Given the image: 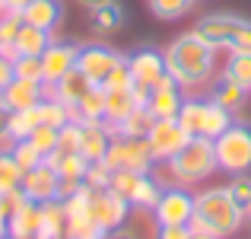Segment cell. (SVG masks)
<instances>
[{
  "label": "cell",
  "instance_id": "obj_1",
  "mask_svg": "<svg viewBox=\"0 0 251 239\" xmlns=\"http://www.w3.org/2000/svg\"><path fill=\"white\" fill-rule=\"evenodd\" d=\"M216 61H220V51H216L213 45H207L203 38H197L194 32H184V35L172 38L169 48H166L169 77L175 80L184 92L207 90L216 77Z\"/></svg>",
  "mask_w": 251,
  "mask_h": 239
},
{
  "label": "cell",
  "instance_id": "obj_2",
  "mask_svg": "<svg viewBox=\"0 0 251 239\" xmlns=\"http://www.w3.org/2000/svg\"><path fill=\"white\" fill-rule=\"evenodd\" d=\"M245 223H248V214L235 204V198L229 195L226 185H213V188H203L194 195V217H191L194 230H210V233L229 239Z\"/></svg>",
  "mask_w": 251,
  "mask_h": 239
},
{
  "label": "cell",
  "instance_id": "obj_3",
  "mask_svg": "<svg viewBox=\"0 0 251 239\" xmlns=\"http://www.w3.org/2000/svg\"><path fill=\"white\" fill-rule=\"evenodd\" d=\"M191 32L226 55L229 51H251V19L239 16V13H207L197 19Z\"/></svg>",
  "mask_w": 251,
  "mask_h": 239
},
{
  "label": "cell",
  "instance_id": "obj_4",
  "mask_svg": "<svg viewBox=\"0 0 251 239\" xmlns=\"http://www.w3.org/2000/svg\"><path fill=\"white\" fill-rule=\"evenodd\" d=\"M172 182L178 185H197L203 179H210L213 172H220V163H216V147L210 137H191L181 150L166 163Z\"/></svg>",
  "mask_w": 251,
  "mask_h": 239
},
{
  "label": "cell",
  "instance_id": "obj_5",
  "mask_svg": "<svg viewBox=\"0 0 251 239\" xmlns=\"http://www.w3.org/2000/svg\"><path fill=\"white\" fill-rule=\"evenodd\" d=\"M178 121H181V128L191 137H210V141H216L235 121V115L226 112L220 102H213L210 96H184Z\"/></svg>",
  "mask_w": 251,
  "mask_h": 239
},
{
  "label": "cell",
  "instance_id": "obj_6",
  "mask_svg": "<svg viewBox=\"0 0 251 239\" xmlns=\"http://www.w3.org/2000/svg\"><path fill=\"white\" fill-rule=\"evenodd\" d=\"M213 147H216L220 172H229V176L251 172V121H239L235 118L213 141Z\"/></svg>",
  "mask_w": 251,
  "mask_h": 239
},
{
  "label": "cell",
  "instance_id": "obj_7",
  "mask_svg": "<svg viewBox=\"0 0 251 239\" xmlns=\"http://www.w3.org/2000/svg\"><path fill=\"white\" fill-rule=\"evenodd\" d=\"M191 217H194V195L188 191V185L169 182L153 208L156 227H184L191 223Z\"/></svg>",
  "mask_w": 251,
  "mask_h": 239
},
{
  "label": "cell",
  "instance_id": "obj_8",
  "mask_svg": "<svg viewBox=\"0 0 251 239\" xmlns=\"http://www.w3.org/2000/svg\"><path fill=\"white\" fill-rule=\"evenodd\" d=\"M105 163L108 169H130V172H153L156 169V159L150 153V144L147 137H118L111 141L108 153H105Z\"/></svg>",
  "mask_w": 251,
  "mask_h": 239
},
{
  "label": "cell",
  "instance_id": "obj_9",
  "mask_svg": "<svg viewBox=\"0 0 251 239\" xmlns=\"http://www.w3.org/2000/svg\"><path fill=\"white\" fill-rule=\"evenodd\" d=\"M124 61H127V55H121V51L111 48V45H105V42H86V45H80L76 67H80L96 86H102Z\"/></svg>",
  "mask_w": 251,
  "mask_h": 239
},
{
  "label": "cell",
  "instance_id": "obj_10",
  "mask_svg": "<svg viewBox=\"0 0 251 239\" xmlns=\"http://www.w3.org/2000/svg\"><path fill=\"white\" fill-rule=\"evenodd\" d=\"M188 141H191V134L181 128L178 118H156L153 128L147 131V144H150V153H153L156 166H159V163L166 166Z\"/></svg>",
  "mask_w": 251,
  "mask_h": 239
},
{
  "label": "cell",
  "instance_id": "obj_11",
  "mask_svg": "<svg viewBox=\"0 0 251 239\" xmlns=\"http://www.w3.org/2000/svg\"><path fill=\"white\" fill-rule=\"evenodd\" d=\"M127 70L134 77V86L137 90H153L159 80L169 77V67H166V51L153 48V45H143V48L130 51L127 55Z\"/></svg>",
  "mask_w": 251,
  "mask_h": 239
},
{
  "label": "cell",
  "instance_id": "obj_12",
  "mask_svg": "<svg viewBox=\"0 0 251 239\" xmlns=\"http://www.w3.org/2000/svg\"><path fill=\"white\" fill-rule=\"evenodd\" d=\"M89 210H92V220H96L105 233L124 227V223L130 220V214H134V208H130L121 195H115L111 188H92L89 191Z\"/></svg>",
  "mask_w": 251,
  "mask_h": 239
},
{
  "label": "cell",
  "instance_id": "obj_13",
  "mask_svg": "<svg viewBox=\"0 0 251 239\" xmlns=\"http://www.w3.org/2000/svg\"><path fill=\"white\" fill-rule=\"evenodd\" d=\"M23 195L35 204H48V201H61V176L54 172V166L38 163L35 169L23 172Z\"/></svg>",
  "mask_w": 251,
  "mask_h": 239
},
{
  "label": "cell",
  "instance_id": "obj_14",
  "mask_svg": "<svg viewBox=\"0 0 251 239\" xmlns=\"http://www.w3.org/2000/svg\"><path fill=\"white\" fill-rule=\"evenodd\" d=\"M76 58H80V45L76 42H54L48 45V51L42 55V74H45V86H54L61 77H67L70 70H76Z\"/></svg>",
  "mask_w": 251,
  "mask_h": 239
},
{
  "label": "cell",
  "instance_id": "obj_15",
  "mask_svg": "<svg viewBox=\"0 0 251 239\" xmlns=\"http://www.w3.org/2000/svg\"><path fill=\"white\" fill-rule=\"evenodd\" d=\"M184 96H188V92H184L172 77H166V80H159V83L150 90V96H147L143 105H147V112L153 118H178Z\"/></svg>",
  "mask_w": 251,
  "mask_h": 239
},
{
  "label": "cell",
  "instance_id": "obj_16",
  "mask_svg": "<svg viewBox=\"0 0 251 239\" xmlns=\"http://www.w3.org/2000/svg\"><path fill=\"white\" fill-rule=\"evenodd\" d=\"M111 141H115V131H111L108 121H80V153L89 163L105 159Z\"/></svg>",
  "mask_w": 251,
  "mask_h": 239
},
{
  "label": "cell",
  "instance_id": "obj_17",
  "mask_svg": "<svg viewBox=\"0 0 251 239\" xmlns=\"http://www.w3.org/2000/svg\"><path fill=\"white\" fill-rule=\"evenodd\" d=\"M45 96H48V86L38 83V80H23V77H13L10 83L0 90V99L10 105V112L32 109V105H38Z\"/></svg>",
  "mask_w": 251,
  "mask_h": 239
},
{
  "label": "cell",
  "instance_id": "obj_18",
  "mask_svg": "<svg viewBox=\"0 0 251 239\" xmlns=\"http://www.w3.org/2000/svg\"><path fill=\"white\" fill-rule=\"evenodd\" d=\"M38 223H42V204L29 198L16 201L10 210V239H38Z\"/></svg>",
  "mask_w": 251,
  "mask_h": 239
},
{
  "label": "cell",
  "instance_id": "obj_19",
  "mask_svg": "<svg viewBox=\"0 0 251 239\" xmlns=\"http://www.w3.org/2000/svg\"><path fill=\"white\" fill-rule=\"evenodd\" d=\"M207 96L213 99V102H220L226 112L239 115V112L245 109V102H248V96H251V92H248L242 83H235L232 77H226V74H216V77H213V83L207 86Z\"/></svg>",
  "mask_w": 251,
  "mask_h": 239
},
{
  "label": "cell",
  "instance_id": "obj_20",
  "mask_svg": "<svg viewBox=\"0 0 251 239\" xmlns=\"http://www.w3.org/2000/svg\"><path fill=\"white\" fill-rule=\"evenodd\" d=\"M92 86H96V83H92V80L86 77L80 67H76V70H70L67 77H61V80H57L54 86H48V92H51L54 99H61L64 105H70V109H76V105L83 102V96H86V92L92 90Z\"/></svg>",
  "mask_w": 251,
  "mask_h": 239
},
{
  "label": "cell",
  "instance_id": "obj_21",
  "mask_svg": "<svg viewBox=\"0 0 251 239\" xmlns=\"http://www.w3.org/2000/svg\"><path fill=\"white\" fill-rule=\"evenodd\" d=\"M23 23L54 32L57 26L64 23V3L61 0H32V3L25 6V13H23Z\"/></svg>",
  "mask_w": 251,
  "mask_h": 239
},
{
  "label": "cell",
  "instance_id": "obj_22",
  "mask_svg": "<svg viewBox=\"0 0 251 239\" xmlns=\"http://www.w3.org/2000/svg\"><path fill=\"white\" fill-rule=\"evenodd\" d=\"M54 42V32L48 29H38V26H29L23 23V29H19L16 42H13V51L16 55H32V58H42L45 51H48V45Z\"/></svg>",
  "mask_w": 251,
  "mask_h": 239
},
{
  "label": "cell",
  "instance_id": "obj_23",
  "mask_svg": "<svg viewBox=\"0 0 251 239\" xmlns=\"http://www.w3.org/2000/svg\"><path fill=\"white\" fill-rule=\"evenodd\" d=\"M137 105H140V99H137L134 90H105V121L111 124V131H115V124L124 121Z\"/></svg>",
  "mask_w": 251,
  "mask_h": 239
},
{
  "label": "cell",
  "instance_id": "obj_24",
  "mask_svg": "<svg viewBox=\"0 0 251 239\" xmlns=\"http://www.w3.org/2000/svg\"><path fill=\"white\" fill-rule=\"evenodd\" d=\"M124 19H127V13H124V6L118 3V0L89 10V26H92L96 35H111V32H118L124 26Z\"/></svg>",
  "mask_w": 251,
  "mask_h": 239
},
{
  "label": "cell",
  "instance_id": "obj_25",
  "mask_svg": "<svg viewBox=\"0 0 251 239\" xmlns=\"http://www.w3.org/2000/svg\"><path fill=\"white\" fill-rule=\"evenodd\" d=\"M67 236V210L64 201L42 204V223H38V239H64Z\"/></svg>",
  "mask_w": 251,
  "mask_h": 239
},
{
  "label": "cell",
  "instance_id": "obj_26",
  "mask_svg": "<svg viewBox=\"0 0 251 239\" xmlns=\"http://www.w3.org/2000/svg\"><path fill=\"white\" fill-rule=\"evenodd\" d=\"M38 115H42V124H48V128H64V124L76 121L74 118V109L70 105H64L61 99H54L48 92V96L38 102Z\"/></svg>",
  "mask_w": 251,
  "mask_h": 239
},
{
  "label": "cell",
  "instance_id": "obj_27",
  "mask_svg": "<svg viewBox=\"0 0 251 239\" xmlns=\"http://www.w3.org/2000/svg\"><path fill=\"white\" fill-rule=\"evenodd\" d=\"M153 121H156V118L147 112V105H137L124 121L115 124V134L118 137H147V131L153 128Z\"/></svg>",
  "mask_w": 251,
  "mask_h": 239
},
{
  "label": "cell",
  "instance_id": "obj_28",
  "mask_svg": "<svg viewBox=\"0 0 251 239\" xmlns=\"http://www.w3.org/2000/svg\"><path fill=\"white\" fill-rule=\"evenodd\" d=\"M147 6L162 23H178V19H184L197 6V0H147Z\"/></svg>",
  "mask_w": 251,
  "mask_h": 239
},
{
  "label": "cell",
  "instance_id": "obj_29",
  "mask_svg": "<svg viewBox=\"0 0 251 239\" xmlns=\"http://www.w3.org/2000/svg\"><path fill=\"white\" fill-rule=\"evenodd\" d=\"M76 121H105V90L102 86H92L83 96V102L74 109Z\"/></svg>",
  "mask_w": 251,
  "mask_h": 239
},
{
  "label": "cell",
  "instance_id": "obj_30",
  "mask_svg": "<svg viewBox=\"0 0 251 239\" xmlns=\"http://www.w3.org/2000/svg\"><path fill=\"white\" fill-rule=\"evenodd\" d=\"M223 74L232 77L235 83H242L251 92V51H229L226 64H223Z\"/></svg>",
  "mask_w": 251,
  "mask_h": 239
},
{
  "label": "cell",
  "instance_id": "obj_31",
  "mask_svg": "<svg viewBox=\"0 0 251 239\" xmlns=\"http://www.w3.org/2000/svg\"><path fill=\"white\" fill-rule=\"evenodd\" d=\"M42 124V115H38V105L32 109H19L10 115V141H25L32 131Z\"/></svg>",
  "mask_w": 251,
  "mask_h": 239
},
{
  "label": "cell",
  "instance_id": "obj_32",
  "mask_svg": "<svg viewBox=\"0 0 251 239\" xmlns=\"http://www.w3.org/2000/svg\"><path fill=\"white\" fill-rule=\"evenodd\" d=\"M23 185V169L13 159L10 147H0V195H10Z\"/></svg>",
  "mask_w": 251,
  "mask_h": 239
},
{
  "label": "cell",
  "instance_id": "obj_33",
  "mask_svg": "<svg viewBox=\"0 0 251 239\" xmlns=\"http://www.w3.org/2000/svg\"><path fill=\"white\" fill-rule=\"evenodd\" d=\"M19 29H23V16H16V13H0V55L16 58L13 42H16Z\"/></svg>",
  "mask_w": 251,
  "mask_h": 239
},
{
  "label": "cell",
  "instance_id": "obj_34",
  "mask_svg": "<svg viewBox=\"0 0 251 239\" xmlns=\"http://www.w3.org/2000/svg\"><path fill=\"white\" fill-rule=\"evenodd\" d=\"M10 153H13V159L19 163V169H23V172H29V169H35L38 163H45V156L32 147L29 137H25V141H13L10 144Z\"/></svg>",
  "mask_w": 251,
  "mask_h": 239
},
{
  "label": "cell",
  "instance_id": "obj_35",
  "mask_svg": "<svg viewBox=\"0 0 251 239\" xmlns=\"http://www.w3.org/2000/svg\"><path fill=\"white\" fill-rule=\"evenodd\" d=\"M57 137H61V128L38 124V128L29 134V141H32V147H35L42 156H48V153H54V150H57Z\"/></svg>",
  "mask_w": 251,
  "mask_h": 239
},
{
  "label": "cell",
  "instance_id": "obj_36",
  "mask_svg": "<svg viewBox=\"0 0 251 239\" xmlns=\"http://www.w3.org/2000/svg\"><path fill=\"white\" fill-rule=\"evenodd\" d=\"M13 77H23V80H38V83H45V74H42V58H32V55H16V58H13Z\"/></svg>",
  "mask_w": 251,
  "mask_h": 239
},
{
  "label": "cell",
  "instance_id": "obj_37",
  "mask_svg": "<svg viewBox=\"0 0 251 239\" xmlns=\"http://www.w3.org/2000/svg\"><path fill=\"white\" fill-rule=\"evenodd\" d=\"M226 188H229V195L235 198V204H239V208L248 214V208H251V176H248V172L232 176V182H229Z\"/></svg>",
  "mask_w": 251,
  "mask_h": 239
},
{
  "label": "cell",
  "instance_id": "obj_38",
  "mask_svg": "<svg viewBox=\"0 0 251 239\" xmlns=\"http://www.w3.org/2000/svg\"><path fill=\"white\" fill-rule=\"evenodd\" d=\"M111 182V169L105 159H99V163H89V169H86V185L89 188H108Z\"/></svg>",
  "mask_w": 251,
  "mask_h": 239
},
{
  "label": "cell",
  "instance_id": "obj_39",
  "mask_svg": "<svg viewBox=\"0 0 251 239\" xmlns=\"http://www.w3.org/2000/svg\"><path fill=\"white\" fill-rule=\"evenodd\" d=\"M102 86H105V90H134V77H130V70H127V61H124L115 74L105 80Z\"/></svg>",
  "mask_w": 251,
  "mask_h": 239
},
{
  "label": "cell",
  "instance_id": "obj_40",
  "mask_svg": "<svg viewBox=\"0 0 251 239\" xmlns=\"http://www.w3.org/2000/svg\"><path fill=\"white\" fill-rule=\"evenodd\" d=\"M10 115H13L10 105L0 99V147H10V144H13L10 141Z\"/></svg>",
  "mask_w": 251,
  "mask_h": 239
},
{
  "label": "cell",
  "instance_id": "obj_41",
  "mask_svg": "<svg viewBox=\"0 0 251 239\" xmlns=\"http://www.w3.org/2000/svg\"><path fill=\"white\" fill-rule=\"evenodd\" d=\"M156 239H191V223H184V227H156Z\"/></svg>",
  "mask_w": 251,
  "mask_h": 239
},
{
  "label": "cell",
  "instance_id": "obj_42",
  "mask_svg": "<svg viewBox=\"0 0 251 239\" xmlns=\"http://www.w3.org/2000/svg\"><path fill=\"white\" fill-rule=\"evenodd\" d=\"M10 80H13V58L0 55V90H3Z\"/></svg>",
  "mask_w": 251,
  "mask_h": 239
},
{
  "label": "cell",
  "instance_id": "obj_43",
  "mask_svg": "<svg viewBox=\"0 0 251 239\" xmlns=\"http://www.w3.org/2000/svg\"><path fill=\"white\" fill-rule=\"evenodd\" d=\"M29 3H32V0H3V13H16V16H23Z\"/></svg>",
  "mask_w": 251,
  "mask_h": 239
},
{
  "label": "cell",
  "instance_id": "obj_44",
  "mask_svg": "<svg viewBox=\"0 0 251 239\" xmlns=\"http://www.w3.org/2000/svg\"><path fill=\"white\" fill-rule=\"evenodd\" d=\"M105 239H140V233H134V230L127 227V223H124V227H118V230H111L108 236Z\"/></svg>",
  "mask_w": 251,
  "mask_h": 239
},
{
  "label": "cell",
  "instance_id": "obj_45",
  "mask_svg": "<svg viewBox=\"0 0 251 239\" xmlns=\"http://www.w3.org/2000/svg\"><path fill=\"white\" fill-rule=\"evenodd\" d=\"M191 239H223V236L210 233V230H194V227H191Z\"/></svg>",
  "mask_w": 251,
  "mask_h": 239
},
{
  "label": "cell",
  "instance_id": "obj_46",
  "mask_svg": "<svg viewBox=\"0 0 251 239\" xmlns=\"http://www.w3.org/2000/svg\"><path fill=\"white\" fill-rule=\"evenodd\" d=\"M80 3L86 6V10H96V6H105V3H111V0H80Z\"/></svg>",
  "mask_w": 251,
  "mask_h": 239
},
{
  "label": "cell",
  "instance_id": "obj_47",
  "mask_svg": "<svg viewBox=\"0 0 251 239\" xmlns=\"http://www.w3.org/2000/svg\"><path fill=\"white\" fill-rule=\"evenodd\" d=\"M248 223H251V208H248Z\"/></svg>",
  "mask_w": 251,
  "mask_h": 239
},
{
  "label": "cell",
  "instance_id": "obj_48",
  "mask_svg": "<svg viewBox=\"0 0 251 239\" xmlns=\"http://www.w3.org/2000/svg\"><path fill=\"white\" fill-rule=\"evenodd\" d=\"M0 13H3V0H0Z\"/></svg>",
  "mask_w": 251,
  "mask_h": 239
}]
</instances>
